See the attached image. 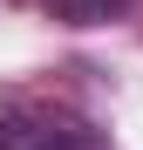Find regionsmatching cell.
<instances>
[{
    "label": "cell",
    "instance_id": "cell-1",
    "mask_svg": "<svg viewBox=\"0 0 143 150\" xmlns=\"http://www.w3.org/2000/svg\"><path fill=\"white\" fill-rule=\"evenodd\" d=\"M0 150H109V137L61 103H7L0 109Z\"/></svg>",
    "mask_w": 143,
    "mask_h": 150
}]
</instances>
